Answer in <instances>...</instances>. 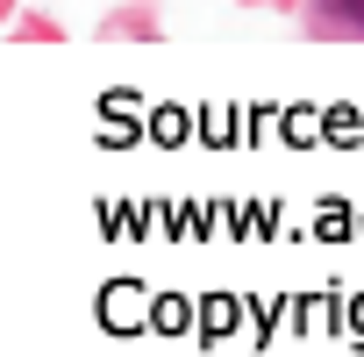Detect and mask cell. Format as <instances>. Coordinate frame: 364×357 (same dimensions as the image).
I'll list each match as a JSON object with an SVG mask.
<instances>
[{
	"instance_id": "1",
	"label": "cell",
	"mask_w": 364,
	"mask_h": 357,
	"mask_svg": "<svg viewBox=\"0 0 364 357\" xmlns=\"http://www.w3.org/2000/svg\"><path fill=\"white\" fill-rule=\"evenodd\" d=\"M321 22H343V29H364V0H314Z\"/></svg>"
}]
</instances>
